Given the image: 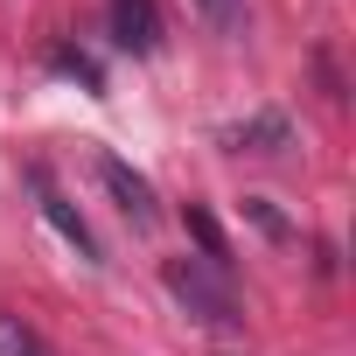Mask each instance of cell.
<instances>
[{
  "mask_svg": "<svg viewBox=\"0 0 356 356\" xmlns=\"http://www.w3.org/2000/svg\"><path fill=\"white\" fill-rule=\"evenodd\" d=\"M161 286H168V300L182 307L196 328H217V335L245 328V307L231 300L224 273H217V266H203V259H168V266H161Z\"/></svg>",
  "mask_w": 356,
  "mask_h": 356,
  "instance_id": "6da1fadb",
  "label": "cell"
},
{
  "mask_svg": "<svg viewBox=\"0 0 356 356\" xmlns=\"http://www.w3.org/2000/svg\"><path fill=\"white\" fill-rule=\"evenodd\" d=\"M293 140V126H286V112H252V119H238V126H224V147L231 154H280Z\"/></svg>",
  "mask_w": 356,
  "mask_h": 356,
  "instance_id": "5b68a950",
  "label": "cell"
},
{
  "mask_svg": "<svg viewBox=\"0 0 356 356\" xmlns=\"http://www.w3.org/2000/svg\"><path fill=\"white\" fill-rule=\"evenodd\" d=\"M98 182L112 189V203H119V217L133 224V231H154L161 224V203H154V182L140 168H126L119 154H98Z\"/></svg>",
  "mask_w": 356,
  "mask_h": 356,
  "instance_id": "3957f363",
  "label": "cell"
},
{
  "mask_svg": "<svg viewBox=\"0 0 356 356\" xmlns=\"http://www.w3.org/2000/svg\"><path fill=\"white\" fill-rule=\"evenodd\" d=\"M29 189H35V210H42V224H49V231H56V238H63V245H70L84 266H98L105 252H98V238H91L84 210H77V203H70V196L49 182V168H29Z\"/></svg>",
  "mask_w": 356,
  "mask_h": 356,
  "instance_id": "7a4b0ae2",
  "label": "cell"
},
{
  "mask_svg": "<svg viewBox=\"0 0 356 356\" xmlns=\"http://www.w3.org/2000/svg\"><path fill=\"white\" fill-rule=\"evenodd\" d=\"M0 356H49V342H42L22 314H0Z\"/></svg>",
  "mask_w": 356,
  "mask_h": 356,
  "instance_id": "ba28073f",
  "label": "cell"
},
{
  "mask_svg": "<svg viewBox=\"0 0 356 356\" xmlns=\"http://www.w3.org/2000/svg\"><path fill=\"white\" fill-rule=\"evenodd\" d=\"M245 224H252L259 238H273V245H286V238H293V224H286V217H280L266 196H245Z\"/></svg>",
  "mask_w": 356,
  "mask_h": 356,
  "instance_id": "9c48e42d",
  "label": "cell"
},
{
  "mask_svg": "<svg viewBox=\"0 0 356 356\" xmlns=\"http://www.w3.org/2000/svg\"><path fill=\"white\" fill-rule=\"evenodd\" d=\"M189 238L203 245V266H217V273L231 266V245H224V231H217V217H210L203 203H189Z\"/></svg>",
  "mask_w": 356,
  "mask_h": 356,
  "instance_id": "52a82bcc",
  "label": "cell"
},
{
  "mask_svg": "<svg viewBox=\"0 0 356 356\" xmlns=\"http://www.w3.org/2000/svg\"><path fill=\"white\" fill-rule=\"evenodd\" d=\"M112 8V42L126 56H154L161 49V15H154V0H105Z\"/></svg>",
  "mask_w": 356,
  "mask_h": 356,
  "instance_id": "277c9868",
  "label": "cell"
},
{
  "mask_svg": "<svg viewBox=\"0 0 356 356\" xmlns=\"http://www.w3.org/2000/svg\"><path fill=\"white\" fill-rule=\"evenodd\" d=\"M196 8V22L210 29V35H224V42H238L245 29H252V15H245V0H189Z\"/></svg>",
  "mask_w": 356,
  "mask_h": 356,
  "instance_id": "8992f818",
  "label": "cell"
},
{
  "mask_svg": "<svg viewBox=\"0 0 356 356\" xmlns=\"http://www.w3.org/2000/svg\"><path fill=\"white\" fill-rule=\"evenodd\" d=\"M56 70H70V77H84V91H105V77H98V63H91V56H77V49H56Z\"/></svg>",
  "mask_w": 356,
  "mask_h": 356,
  "instance_id": "30bf717a",
  "label": "cell"
}]
</instances>
